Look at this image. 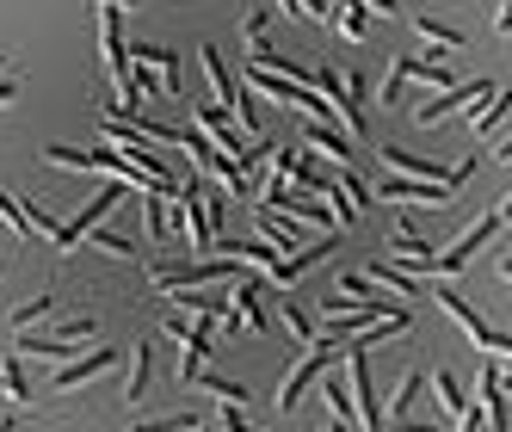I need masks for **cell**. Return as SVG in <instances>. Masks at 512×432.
I'll return each instance as SVG.
<instances>
[{"mask_svg": "<svg viewBox=\"0 0 512 432\" xmlns=\"http://www.w3.org/2000/svg\"><path fill=\"white\" fill-rule=\"evenodd\" d=\"M173 229L186 235V254H216V223H210V186L204 173H186L173 192Z\"/></svg>", "mask_w": 512, "mask_h": 432, "instance_id": "cell-1", "label": "cell"}, {"mask_svg": "<svg viewBox=\"0 0 512 432\" xmlns=\"http://www.w3.org/2000/svg\"><path fill=\"white\" fill-rule=\"evenodd\" d=\"M124 192H136L130 179H112V173H105V186L93 192V204H81V216H75V223H56L50 247H56V254H68V247H81L93 229H105V216H112V210L124 204Z\"/></svg>", "mask_w": 512, "mask_h": 432, "instance_id": "cell-2", "label": "cell"}, {"mask_svg": "<svg viewBox=\"0 0 512 432\" xmlns=\"http://www.w3.org/2000/svg\"><path fill=\"white\" fill-rule=\"evenodd\" d=\"M432 303H438V309H445V315L457 321V328L469 334V346H475V352H500V340H506V334H500L494 321H488L482 309H475V303H469V297L457 291L451 278H432Z\"/></svg>", "mask_w": 512, "mask_h": 432, "instance_id": "cell-3", "label": "cell"}, {"mask_svg": "<svg viewBox=\"0 0 512 432\" xmlns=\"http://www.w3.org/2000/svg\"><path fill=\"white\" fill-rule=\"evenodd\" d=\"M334 358H346V346H340V340H327V334H321L315 346H303V358H297V365L284 371V383H278V408H297L303 395L321 383V371L334 365Z\"/></svg>", "mask_w": 512, "mask_h": 432, "instance_id": "cell-4", "label": "cell"}, {"mask_svg": "<svg viewBox=\"0 0 512 432\" xmlns=\"http://www.w3.org/2000/svg\"><path fill=\"white\" fill-rule=\"evenodd\" d=\"M346 383H352V414L364 432H389V408L377 402V383H371V352L346 346Z\"/></svg>", "mask_w": 512, "mask_h": 432, "instance_id": "cell-5", "label": "cell"}, {"mask_svg": "<svg viewBox=\"0 0 512 432\" xmlns=\"http://www.w3.org/2000/svg\"><path fill=\"white\" fill-rule=\"evenodd\" d=\"M241 81L260 93L266 105H278V112H303V99L315 93L309 81H297V75H284V68H272V62H247L241 68Z\"/></svg>", "mask_w": 512, "mask_h": 432, "instance_id": "cell-6", "label": "cell"}, {"mask_svg": "<svg viewBox=\"0 0 512 432\" xmlns=\"http://www.w3.org/2000/svg\"><path fill=\"white\" fill-rule=\"evenodd\" d=\"M494 93H500L494 81H451L445 93H432V99L420 93V99H414V124H420V130H426V124H445L457 105H488Z\"/></svg>", "mask_w": 512, "mask_h": 432, "instance_id": "cell-7", "label": "cell"}, {"mask_svg": "<svg viewBox=\"0 0 512 432\" xmlns=\"http://www.w3.org/2000/svg\"><path fill=\"white\" fill-rule=\"evenodd\" d=\"M377 198H383V204H426V210H445V204L457 198V186H451V179H414V173H389V179H377Z\"/></svg>", "mask_w": 512, "mask_h": 432, "instance_id": "cell-8", "label": "cell"}, {"mask_svg": "<svg viewBox=\"0 0 512 432\" xmlns=\"http://www.w3.org/2000/svg\"><path fill=\"white\" fill-rule=\"evenodd\" d=\"M500 229H506V223H500V210H488L482 223H469V229H463V235H457V241L445 247V254L432 260V278H457V272H463V266H469L475 254H482V247H488V241H494Z\"/></svg>", "mask_w": 512, "mask_h": 432, "instance_id": "cell-9", "label": "cell"}, {"mask_svg": "<svg viewBox=\"0 0 512 432\" xmlns=\"http://www.w3.org/2000/svg\"><path fill=\"white\" fill-rule=\"evenodd\" d=\"M198 130H204V136L216 142V149H229L235 161H241V155L253 149V136H247V130L235 124V112H223V105H198Z\"/></svg>", "mask_w": 512, "mask_h": 432, "instance_id": "cell-10", "label": "cell"}, {"mask_svg": "<svg viewBox=\"0 0 512 432\" xmlns=\"http://www.w3.org/2000/svg\"><path fill=\"white\" fill-rule=\"evenodd\" d=\"M303 142H309V155H327L334 167H352V161H358V136H352L346 124H309Z\"/></svg>", "mask_w": 512, "mask_h": 432, "instance_id": "cell-11", "label": "cell"}, {"mask_svg": "<svg viewBox=\"0 0 512 432\" xmlns=\"http://www.w3.org/2000/svg\"><path fill=\"white\" fill-rule=\"evenodd\" d=\"M118 365V346H93L87 358H68V365H56V389H81V383H99L105 371H112Z\"/></svg>", "mask_w": 512, "mask_h": 432, "instance_id": "cell-12", "label": "cell"}, {"mask_svg": "<svg viewBox=\"0 0 512 432\" xmlns=\"http://www.w3.org/2000/svg\"><path fill=\"white\" fill-rule=\"evenodd\" d=\"M253 229H260V241H278L284 254H297V247H303V216H290V210L253 204Z\"/></svg>", "mask_w": 512, "mask_h": 432, "instance_id": "cell-13", "label": "cell"}, {"mask_svg": "<svg viewBox=\"0 0 512 432\" xmlns=\"http://www.w3.org/2000/svg\"><path fill=\"white\" fill-rule=\"evenodd\" d=\"M266 284H272V278H260V272H241V278H235V309H241L247 328H272V315H266Z\"/></svg>", "mask_w": 512, "mask_h": 432, "instance_id": "cell-14", "label": "cell"}, {"mask_svg": "<svg viewBox=\"0 0 512 432\" xmlns=\"http://www.w3.org/2000/svg\"><path fill=\"white\" fill-rule=\"evenodd\" d=\"M414 31H420V44H432L438 56H451V50L469 44V31L457 19H438V13H414Z\"/></svg>", "mask_w": 512, "mask_h": 432, "instance_id": "cell-15", "label": "cell"}, {"mask_svg": "<svg viewBox=\"0 0 512 432\" xmlns=\"http://www.w3.org/2000/svg\"><path fill=\"white\" fill-rule=\"evenodd\" d=\"M198 68H204V81H210L216 105H235V93H241V75H229L223 50H216V44H198Z\"/></svg>", "mask_w": 512, "mask_h": 432, "instance_id": "cell-16", "label": "cell"}, {"mask_svg": "<svg viewBox=\"0 0 512 432\" xmlns=\"http://www.w3.org/2000/svg\"><path fill=\"white\" fill-rule=\"evenodd\" d=\"M383 167L389 173H414V179H451V167L438 161V155H408V149H395V142H383Z\"/></svg>", "mask_w": 512, "mask_h": 432, "instance_id": "cell-17", "label": "cell"}, {"mask_svg": "<svg viewBox=\"0 0 512 432\" xmlns=\"http://www.w3.org/2000/svg\"><path fill=\"white\" fill-rule=\"evenodd\" d=\"M149 377H155V346L149 340H136L130 346V377H124V402H149Z\"/></svg>", "mask_w": 512, "mask_h": 432, "instance_id": "cell-18", "label": "cell"}, {"mask_svg": "<svg viewBox=\"0 0 512 432\" xmlns=\"http://www.w3.org/2000/svg\"><path fill=\"white\" fill-rule=\"evenodd\" d=\"M364 272L377 278V291H389V297H401V303H414L420 284H426V278H414L408 266H395V260H377V266H364Z\"/></svg>", "mask_w": 512, "mask_h": 432, "instance_id": "cell-19", "label": "cell"}, {"mask_svg": "<svg viewBox=\"0 0 512 432\" xmlns=\"http://www.w3.org/2000/svg\"><path fill=\"white\" fill-rule=\"evenodd\" d=\"M426 383H432L438 414H451V420H463V414H469V389H463V377H457V371H432Z\"/></svg>", "mask_w": 512, "mask_h": 432, "instance_id": "cell-20", "label": "cell"}, {"mask_svg": "<svg viewBox=\"0 0 512 432\" xmlns=\"http://www.w3.org/2000/svg\"><path fill=\"white\" fill-rule=\"evenodd\" d=\"M334 31L346 44H364L371 38V0H334Z\"/></svg>", "mask_w": 512, "mask_h": 432, "instance_id": "cell-21", "label": "cell"}, {"mask_svg": "<svg viewBox=\"0 0 512 432\" xmlns=\"http://www.w3.org/2000/svg\"><path fill=\"white\" fill-rule=\"evenodd\" d=\"M334 192H340V198H346V204H352L358 216L377 204V186H371V179H364L358 167H334Z\"/></svg>", "mask_w": 512, "mask_h": 432, "instance_id": "cell-22", "label": "cell"}, {"mask_svg": "<svg viewBox=\"0 0 512 432\" xmlns=\"http://www.w3.org/2000/svg\"><path fill=\"white\" fill-rule=\"evenodd\" d=\"M142 223H149L155 241H167L173 235V192H155V186L142 192Z\"/></svg>", "mask_w": 512, "mask_h": 432, "instance_id": "cell-23", "label": "cell"}, {"mask_svg": "<svg viewBox=\"0 0 512 432\" xmlns=\"http://www.w3.org/2000/svg\"><path fill=\"white\" fill-rule=\"evenodd\" d=\"M327 247H334V235H327V241H315V247H297V254H284V260H278V272H272V284H297V278H303V272H309V266L327 254Z\"/></svg>", "mask_w": 512, "mask_h": 432, "instance_id": "cell-24", "label": "cell"}, {"mask_svg": "<svg viewBox=\"0 0 512 432\" xmlns=\"http://www.w3.org/2000/svg\"><path fill=\"white\" fill-rule=\"evenodd\" d=\"M506 118H512V87H500V93L482 105V112H469V130H475V136H494Z\"/></svg>", "mask_w": 512, "mask_h": 432, "instance_id": "cell-25", "label": "cell"}, {"mask_svg": "<svg viewBox=\"0 0 512 432\" xmlns=\"http://www.w3.org/2000/svg\"><path fill=\"white\" fill-rule=\"evenodd\" d=\"M0 402H31V383H25V352H7V365H0Z\"/></svg>", "mask_w": 512, "mask_h": 432, "instance_id": "cell-26", "label": "cell"}, {"mask_svg": "<svg viewBox=\"0 0 512 432\" xmlns=\"http://www.w3.org/2000/svg\"><path fill=\"white\" fill-rule=\"evenodd\" d=\"M130 432H198V414L179 408V414H130Z\"/></svg>", "mask_w": 512, "mask_h": 432, "instance_id": "cell-27", "label": "cell"}, {"mask_svg": "<svg viewBox=\"0 0 512 432\" xmlns=\"http://www.w3.org/2000/svg\"><path fill=\"white\" fill-rule=\"evenodd\" d=\"M235 124H241L247 136H266V99L253 93L247 81H241V93H235Z\"/></svg>", "mask_w": 512, "mask_h": 432, "instance_id": "cell-28", "label": "cell"}, {"mask_svg": "<svg viewBox=\"0 0 512 432\" xmlns=\"http://www.w3.org/2000/svg\"><path fill=\"white\" fill-rule=\"evenodd\" d=\"M414 62H420V56H395V62H389V75H383V87H377V105H401V87L414 81Z\"/></svg>", "mask_w": 512, "mask_h": 432, "instance_id": "cell-29", "label": "cell"}, {"mask_svg": "<svg viewBox=\"0 0 512 432\" xmlns=\"http://www.w3.org/2000/svg\"><path fill=\"white\" fill-rule=\"evenodd\" d=\"M278 321H284L290 334H297V346H315V340H321V328H315V315H309L303 303H278Z\"/></svg>", "mask_w": 512, "mask_h": 432, "instance_id": "cell-30", "label": "cell"}, {"mask_svg": "<svg viewBox=\"0 0 512 432\" xmlns=\"http://www.w3.org/2000/svg\"><path fill=\"white\" fill-rule=\"evenodd\" d=\"M321 402H327V420H358V414H352V383H346V377H327V383H321Z\"/></svg>", "mask_w": 512, "mask_h": 432, "instance_id": "cell-31", "label": "cell"}, {"mask_svg": "<svg viewBox=\"0 0 512 432\" xmlns=\"http://www.w3.org/2000/svg\"><path fill=\"white\" fill-rule=\"evenodd\" d=\"M186 389H210V395H223V402H247V383H235V377H216V371H198Z\"/></svg>", "mask_w": 512, "mask_h": 432, "instance_id": "cell-32", "label": "cell"}, {"mask_svg": "<svg viewBox=\"0 0 512 432\" xmlns=\"http://www.w3.org/2000/svg\"><path fill=\"white\" fill-rule=\"evenodd\" d=\"M50 309H56V297H50V291H44V297H25V303L13 309V334H31V321H44Z\"/></svg>", "mask_w": 512, "mask_h": 432, "instance_id": "cell-33", "label": "cell"}, {"mask_svg": "<svg viewBox=\"0 0 512 432\" xmlns=\"http://www.w3.org/2000/svg\"><path fill=\"white\" fill-rule=\"evenodd\" d=\"M93 328H99V321H93V315L81 309V315H62V321H56V334H50V340H68V346H75V340H93Z\"/></svg>", "mask_w": 512, "mask_h": 432, "instance_id": "cell-34", "label": "cell"}, {"mask_svg": "<svg viewBox=\"0 0 512 432\" xmlns=\"http://www.w3.org/2000/svg\"><path fill=\"white\" fill-rule=\"evenodd\" d=\"M340 291L352 297V303H377L383 291H377V278L371 272H340Z\"/></svg>", "mask_w": 512, "mask_h": 432, "instance_id": "cell-35", "label": "cell"}, {"mask_svg": "<svg viewBox=\"0 0 512 432\" xmlns=\"http://www.w3.org/2000/svg\"><path fill=\"white\" fill-rule=\"evenodd\" d=\"M87 241L99 247V254H112V260H130V235H118V229H93Z\"/></svg>", "mask_w": 512, "mask_h": 432, "instance_id": "cell-36", "label": "cell"}, {"mask_svg": "<svg viewBox=\"0 0 512 432\" xmlns=\"http://www.w3.org/2000/svg\"><path fill=\"white\" fill-rule=\"evenodd\" d=\"M216 426H223V432H253L247 414H241V402H223V420H216Z\"/></svg>", "mask_w": 512, "mask_h": 432, "instance_id": "cell-37", "label": "cell"}, {"mask_svg": "<svg viewBox=\"0 0 512 432\" xmlns=\"http://www.w3.org/2000/svg\"><path fill=\"white\" fill-rule=\"evenodd\" d=\"M494 31H500V38H512V0H500V13H494Z\"/></svg>", "mask_w": 512, "mask_h": 432, "instance_id": "cell-38", "label": "cell"}, {"mask_svg": "<svg viewBox=\"0 0 512 432\" xmlns=\"http://www.w3.org/2000/svg\"><path fill=\"white\" fill-rule=\"evenodd\" d=\"M371 7H377L383 19H395V13H408V0H371Z\"/></svg>", "mask_w": 512, "mask_h": 432, "instance_id": "cell-39", "label": "cell"}, {"mask_svg": "<svg viewBox=\"0 0 512 432\" xmlns=\"http://www.w3.org/2000/svg\"><path fill=\"white\" fill-rule=\"evenodd\" d=\"M488 161H512V136H500V142H494V155H488Z\"/></svg>", "mask_w": 512, "mask_h": 432, "instance_id": "cell-40", "label": "cell"}, {"mask_svg": "<svg viewBox=\"0 0 512 432\" xmlns=\"http://www.w3.org/2000/svg\"><path fill=\"white\" fill-rule=\"evenodd\" d=\"M93 7H118V13H130V7H142V0H93Z\"/></svg>", "mask_w": 512, "mask_h": 432, "instance_id": "cell-41", "label": "cell"}, {"mask_svg": "<svg viewBox=\"0 0 512 432\" xmlns=\"http://www.w3.org/2000/svg\"><path fill=\"white\" fill-rule=\"evenodd\" d=\"M494 210H500V223H512V192H506V198H500Z\"/></svg>", "mask_w": 512, "mask_h": 432, "instance_id": "cell-42", "label": "cell"}, {"mask_svg": "<svg viewBox=\"0 0 512 432\" xmlns=\"http://www.w3.org/2000/svg\"><path fill=\"white\" fill-rule=\"evenodd\" d=\"M0 432H19V420H13V414H0Z\"/></svg>", "mask_w": 512, "mask_h": 432, "instance_id": "cell-43", "label": "cell"}, {"mask_svg": "<svg viewBox=\"0 0 512 432\" xmlns=\"http://www.w3.org/2000/svg\"><path fill=\"white\" fill-rule=\"evenodd\" d=\"M0 75H7V56H0Z\"/></svg>", "mask_w": 512, "mask_h": 432, "instance_id": "cell-44", "label": "cell"}, {"mask_svg": "<svg viewBox=\"0 0 512 432\" xmlns=\"http://www.w3.org/2000/svg\"><path fill=\"white\" fill-rule=\"evenodd\" d=\"M0 272H7V260H0Z\"/></svg>", "mask_w": 512, "mask_h": 432, "instance_id": "cell-45", "label": "cell"}, {"mask_svg": "<svg viewBox=\"0 0 512 432\" xmlns=\"http://www.w3.org/2000/svg\"><path fill=\"white\" fill-rule=\"evenodd\" d=\"M321 432H334V426H321Z\"/></svg>", "mask_w": 512, "mask_h": 432, "instance_id": "cell-46", "label": "cell"}, {"mask_svg": "<svg viewBox=\"0 0 512 432\" xmlns=\"http://www.w3.org/2000/svg\"><path fill=\"white\" fill-rule=\"evenodd\" d=\"M506 254H512V247H506Z\"/></svg>", "mask_w": 512, "mask_h": 432, "instance_id": "cell-47", "label": "cell"}]
</instances>
